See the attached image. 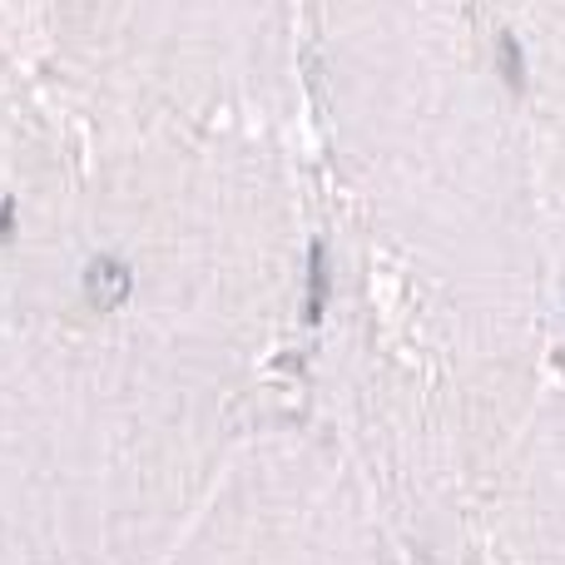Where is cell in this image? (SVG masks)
I'll use <instances>...</instances> for the list:
<instances>
[{
    "label": "cell",
    "instance_id": "cell-1",
    "mask_svg": "<svg viewBox=\"0 0 565 565\" xmlns=\"http://www.w3.org/2000/svg\"><path fill=\"white\" fill-rule=\"evenodd\" d=\"M129 288H135V274H129L125 258H95V264L85 268V298L95 302V308H115V302H125Z\"/></svg>",
    "mask_w": 565,
    "mask_h": 565
},
{
    "label": "cell",
    "instance_id": "cell-3",
    "mask_svg": "<svg viewBox=\"0 0 565 565\" xmlns=\"http://www.w3.org/2000/svg\"><path fill=\"white\" fill-rule=\"evenodd\" d=\"M501 75L511 79V89H526V60H521V45H516V35H501Z\"/></svg>",
    "mask_w": 565,
    "mask_h": 565
},
{
    "label": "cell",
    "instance_id": "cell-2",
    "mask_svg": "<svg viewBox=\"0 0 565 565\" xmlns=\"http://www.w3.org/2000/svg\"><path fill=\"white\" fill-rule=\"evenodd\" d=\"M328 254H322V244H312L308 254V322L322 318V308H328Z\"/></svg>",
    "mask_w": 565,
    "mask_h": 565
}]
</instances>
